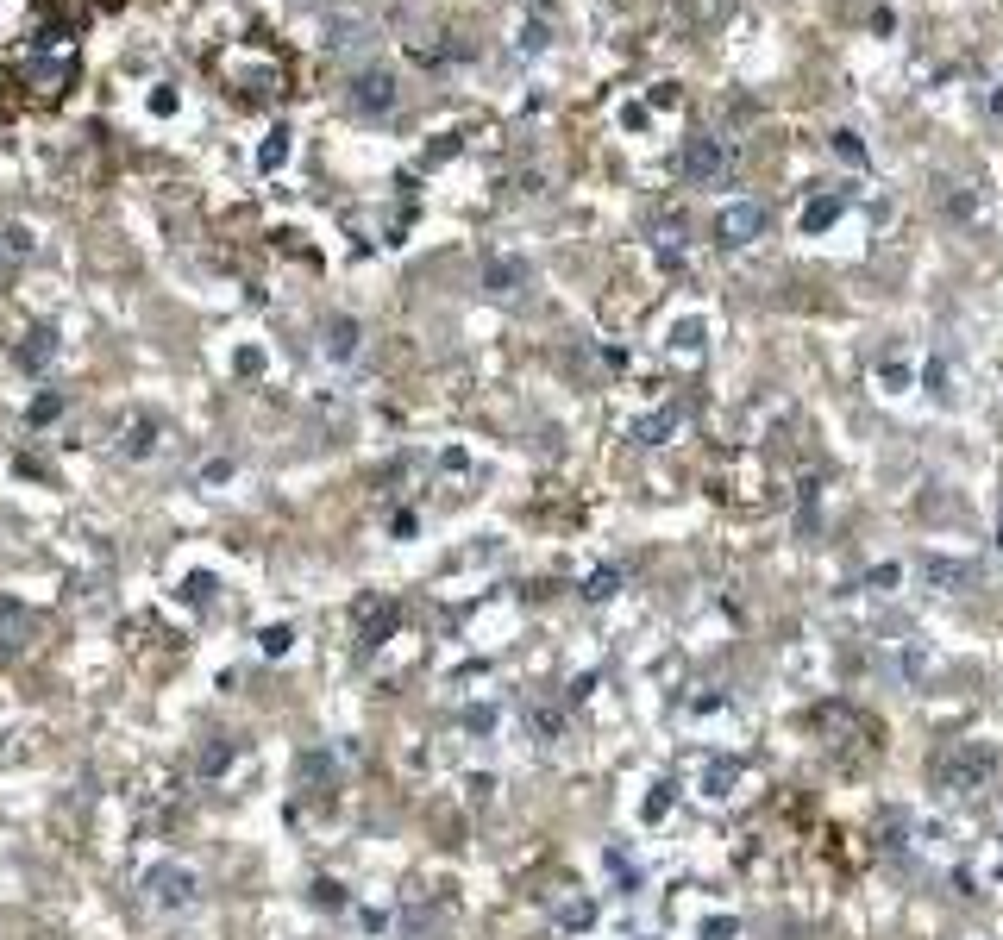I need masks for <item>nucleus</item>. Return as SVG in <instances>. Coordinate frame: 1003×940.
Returning a JSON list of instances; mask_svg holds the SVG:
<instances>
[{
	"mask_svg": "<svg viewBox=\"0 0 1003 940\" xmlns=\"http://www.w3.org/2000/svg\"><path fill=\"white\" fill-rule=\"evenodd\" d=\"M527 721H533V727H540V734H546V740H552V734H558V721H565V715H558V709H533V715H527Z\"/></svg>",
	"mask_w": 1003,
	"mask_h": 940,
	"instance_id": "412c9836",
	"label": "nucleus"
},
{
	"mask_svg": "<svg viewBox=\"0 0 1003 940\" xmlns=\"http://www.w3.org/2000/svg\"><path fill=\"white\" fill-rule=\"evenodd\" d=\"M352 351H358V320H326V358H333V364H345V358H352Z\"/></svg>",
	"mask_w": 1003,
	"mask_h": 940,
	"instance_id": "1a4fd4ad",
	"label": "nucleus"
},
{
	"mask_svg": "<svg viewBox=\"0 0 1003 940\" xmlns=\"http://www.w3.org/2000/svg\"><path fill=\"white\" fill-rule=\"evenodd\" d=\"M671 809V784H659V790H652V803H646V821H659Z\"/></svg>",
	"mask_w": 1003,
	"mask_h": 940,
	"instance_id": "5701e85b",
	"label": "nucleus"
},
{
	"mask_svg": "<svg viewBox=\"0 0 1003 940\" xmlns=\"http://www.w3.org/2000/svg\"><path fill=\"white\" fill-rule=\"evenodd\" d=\"M991 771H997V746H985V740H953V746H941L935 759H928V778H935L947 796H972Z\"/></svg>",
	"mask_w": 1003,
	"mask_h": 940,
	"instance_id": "f03ea898",
	"label": "nucleus"
},
{
	"mask_svg": "<svg viewBox=\"0 0 1003 940\" xmlns=\"http://www.w3.org/2000/svg\"><path fill=\"white\" fill-rule=\"evenodd\" d=\"M834 151H841L847 163H866V145H859V132H847V126L834 132Z\"/></svg>",
	"mask_w": 1003,
	"mask_h": 940,
	"instance_id": "6ab92c4d",
	"label": "nucleus"
},
{
	"mask_svg": "<svg viewBox=\"0 0 1003 940\" xmlns=\"http://www.w3.org/2000/svg\"><path fill=\"white\" fill-rule=\"evenodd\" d=\"M991 113H1003V88H997V94H991Z\"/></svg>",
	"mask_w": 1003,
	"mask_h": 940,
	"instance_id": "b1692460",
	"label": "nucleus"
},
{
	"mask_svg": "<svg viewBox=\"0 0 1003 940\" xmlns=\"http://www.w3.org/2000/svg\"><path fill=\"white\" fill-rule=\"evenodd\" d=\"M195 771H201V778H226V771H232V740H207L201 746V759H195Z\"/></svg>",
	"mask_w": 1003,
	"mask_h": 940,
	"instance_id": "9b49d317",
	"label": "nucleus"
},
{
	"mask_svg": "<svg viewBox=\"0 0 1003 940\" xmlns=\"http://www.w3.org/2000/svg\"><path fill=\"white\" fill-rule=\"evenodd\" d=\"M621 590V571H615V564H602V571H590V583H583V596H590V602H609Z\"/></svg>",
	"mask_w": 1003,
	"mask_h": 940,
	"instance_id": "2eb2a0df",
	"label": "nucleus"
},
{
	"mask_svg": "<svg viewBox=\"0 0 1003 940\" xmlns=\"http://www.w3.org/2000/svg\"><path fill=\"white\" fill-rule=\"evenodd\" d=\"M765 226H772V207L765 201H728L715 214V239L721 245H753V239H765Z\"/></svg>",
	"mask_w": 1003,
	"mask_h": 940,
	"instance_id": "20e7f679",
	"label": "nucleus"
},
{
	"mask_svg": "<svg viewBox=\"0 0 1003 940\" xmlns=\"http://www.w3.org/2000/svg\"><path fill=\"white\" fill-rule=\"evenodd\" d=\"M721 170H728V145H721V138H684V151H678L684 182H715Z\"/></svg>",
	"mask_w": 1003,
	"mask_h": 940,
	"instance_id": "39448f33",
	"label": "nucleus"
},
{
	"mask_svg": "<svg viewBox=\"0 0 1003 940\" xmlns=\"http://www.w3.org/2000/svg\"><path fill=\"white\" fill-rule=\"evenodd\" d=\"M258 652H264V658H289V652H295V627H289V621L264 627V633H258Z\"/></svg>",
	"mask_w": 1003,
	"mask_h": 940,
	"instance_id": "ddd939ff",
	"label": "nucleus"
},
{
	"mask_svg": "<svg viewBox=\"0 0 1003 940\" xmlns=\"http://www.w3.org/2000/svg\"><path fill=\"white\" fill-rule=\"evenodd\" d=\"M671 351H678V358H696V351H703V326H696V320H684L678 333H671Z\"/></svg>",
	"mask_w": 1003,
	"mask_h": 940,
	"instance_id": "f3484780",
	"label": "nucleus"
},
{
	"mask_svg": "<svg viewBox=\"0 0 1003 940\" xmlns=\"http://www.w3.org/2000/svg\"><path fill=\"white\" fill-rule=\"evenodd\" d=\"M207 596H220V583L214 577H189V602H207Z\"/></svg>",
	"mask_w": 1003,
	"mask_h": 940,
	"instance_id": "4be33fe9",
	"label": "nucleus"
},
{
	"mask_svg": "<svg viewBox=\"0 0 1003 940\" xmlns=\"http://www.w3.org/2000/svg\"><path fill=\"white\" fill-rule=\"evenodd\" d=\"M352 101L364 113H389L395 107V76H389V69H364V76L352 82Z\"/></svg>",
	"mask_w": 1003,
	"mask_h": 940,
	"instance_id": "6e6552de",
	"label": "nucleus"
},
{
	"mask_svg": "<svg viewBox=\"0 0 1003 940\" xmlns=\"http://www.w3.org/2000/svg\"><path fill=\"white\" fill-rule=\"evenodd\" d=\"M308 897H314L320 909H345V884H339V878H314Z\"/></svg>",
	"mask_w": 1003,
	"mask_h": 940,
	"instance_id": "dca6fc26",
	"label": "nucleus"
},
{
	"mask_svg": "<svg viewBox=\"0 0 1003 940\" xmlns=\"http://www.w3.org/2000/svg\"><path fill=\"white\" fill-rule=\"evenodd\" d=\"M928 583H947V590H966V583H972V571H966V564H953V558H928Z\"/></svg>",
	"mask_w": 1003,
	"mask_h": 940,
	"instance_id": "4468645a",
	"label": "nucleus"
},
{
	"mask_svg": "<svg viewBox=\"0 0 1003 940\" xmlns=\"http://www.w3.org/2000/svg\"><path fill=\"white\" fill-rule=\"evenodd\" d=\"M389 633H395V602H389V596H370V602L358 608V646L377 652Z\"/></svg>",
	"mask_w": 1003,
	"mask_h": 940,
	"instance_id": "0eeeda50",
	"label": "nucleus"
},
{
	"mask_svg": "<svg viewBox=\"0 0 1003 940\" xmlns=\"http://www.w3.org/2000/svg\"><path fill=\"white\" fill-rule=\"evenodd\" d=\"M997 552H1003V521H997Z\"/></svg>",
	"mask_w": 1003,
	"mask_h": 940,
	"instance_id": "393cba45",
	"label": "nucleus"
},
{
	"mask_svg": "<svg viewBox=\"0 0 1003 940\" xmlns=\"http://www.w3.org/2000/svg\"><path fill=\"white\" fill-rule=\"evenodd\" d=\"M489 282H496V295H508V282H521V264H489Z\"/></svg>",
	"mask_w": 1003,
	"mask_h": 940,
	"instance_id": "aec40b11",
	"label": "nucleus"
},
{
	"mask_svg": "<svg viewBox=\"0 0 1003 940\" xmlns=\"http://www.w3.org/2000/svg\"><path fill=\"white\" fill-rule=\"evenodd\" d=\"M157 420H132V427H126V439H120V452L126 458H151V445H157Z\"/></svg>",
	"mask_w": 1003,
	"mask_h": 940,
	"instance_id": "f8f14e48",
	"label": "nucleus"
},
{
	"mask_svg": "<svg viewBox=\"0 0 1003 940\" xmlns=\"http://www.w3.org/2000/svg\"><path fill=\"white\" fill-rule=\"evenodd\" d=\"M145 897L163 915H182V909L201 903V872H195L189 859H157L151 872H145Z\"/></svg>",
	"mask_w": 1003,
	"mask_h": 940,
	"instance_id": "7ed1b4c3",
	"label": "nucleus"
},
{
	"mask_svg": "<svg viewBox=\"0 0 1003 940\" xmlns=\"http://www.w3.org/2000/svg\"><path fill=\"white\" fill-rule=\"evenodd\" d=\"M671 433H678V414H671V408H659V414L634 420V439H640V445H665Z\"/></svg>",
	"mask_w": 1003,
	"mask_h": 940,
	"instance_id": "9d476101",
	"label": "nucleus"
},
{
	"mask_svg": "<svg viewBox=\"0 0 1003 940\" xmlns=\"http://www.w3.org/2000/svg\"><path fill=\"white\" fill-rule=\"evenodd\" d=\"M696 784H703V790H696V796H703L709 809H728L734 796H740V784H746V771H740L734 759H709L703 771H696Z\"/></svg>",
	"mask_w": 1003,
	"mask_h": 940,
	"instance_id": "423d86ee",
	"label": "nucleus"
},
{
	"mask_svg": "<svg viewBox=\"0 0 1003 940\" xmlns=\"http://www.w3.org/2000/svg\"><path fill=\"white\" fill-rule=\"evenodd\" d=\"M815 734H822V746L841 765H866V759H878V746H884L878 721L859 715L853 702H828V709H815Z\"/></svg>",
	"mask_w": 1003,
	"mask_h": 940,
	"instance_id": "f257e3e1",
	"label": "nucleus"
},
{
	"mask_svg": "<svg viewBox=\"0 0 1003 940\" xmlns=\"http://www.w3.org/2000/svg\"><path fill=\"white\" fill-rule=\"evenodd\" d=\"M834 214H841V201H834V195H822V201H809V214H803V232H815V226H828Z\"/></svg>",
	"mask_w": 1003,
	"mask_h": 940,
	"instance_id": "a211bd4d",
	"label": "nucleus"
}]
</instances>
